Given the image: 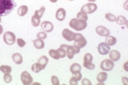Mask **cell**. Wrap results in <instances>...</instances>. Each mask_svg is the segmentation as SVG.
<instances>
[{
	"label": "cell",
	"instance_id": "6da1fadb",
	"mask_svg": "<svg viewBox=\"0 0 128 85\" xmlns=\"http://www.w3.org/2000/svg\"><path fill=\"white\" fill-rule=\"evenodd\" d=\"M16 6L14 0H0V17L8 15Z\"/></svg>",
	"mask_w": 128,
	"mask_h": 85
},
{
	"label": "cell",
	"instance_id": "7a4b0ae2",
	"mask_svg": "<svg viewBox=\"0 0 128 85\" xmlns=\"http://www.w3.org/2000/svg\"><path fill=\"white\" fill-rule=\"evenodd\" d=\"M70 26L76 31H80L84 30L87 26V21L78 18H72L70 22Z\"/></svg>",
	"mask_w": 128,
	"mask_h": 85
},
{
	"label": "cell",
	"instance_id": "3957f363",
	"mask_svg": "<svg viewBox=\"0 0 128 85\" xmlns=\"http://www.w3.org/2000/svg\"><path fill=\"white\" fill-rule=\"evenodd\" d=\"M74 45L79 47L80 49L84 47L87 45V41L86 38L82 36V34L80 33H76V36L74 38Z\"/></svg>",
	"mask_w": 128,
	"mask_h": 85
},
{
	"label": "cell",
	"instance_id": "277c9868",
	"mask_svg": "<svg viewBox=\"0 0 128 85\" xmlns=\"http://www.w3.org/2000/svg\"><path fill=\"white\" fill-rule=\"evenodd\" d=\"M3 40L8 45H12L16 42V37L14 33L11 31L6 32L3 35Z\"/></svg>",
	"mask_w": 128,
	"mask_h": 85
},
{
	"label": "cell",
	"instance_id": "5b68a950",
	"mask_svg": "<svg viewBox=\"0 0 128 85\" xmlns=\"http://www.w3.org/2000/svg\"><path fill=\"white\" fill-rule=\"evenodd\" d=\"M114 66V62L111 59H106L102 62L100 64V68L103 71H111Z\"/></svg>",
	"mask_w": 128,
	"mask_h": 85
},
{
	"label": "cell",
	"instance_id": "8992f818",
	"mask_svg": "<svg viewBox=\"0 0 128 85\" xmlns=\"http://www.w3.org/2000/svg\"><path fill=\"white\" fill-rule=\"evenodd\" d=\"M97 9V5L94 3H88V4L84 5L81 7V11L86 13L91 14Z\"/></svg>",
	"mask_w": 128,
	"mask_h": 85
},
{
	"label": "cell",
	"instance_id": "52a82bcc",
	"mask_svg": "<svg viewBox=\"0 0 128 85\" xmlns=\"http://www.w3.org/2000/svg\"><path fill=\"white\" fill-rule=\"evenodd\" d=\"M21 81L24 85H30L33 83V79L28 72L24 71L21 75Z\"/></svg>",
	"mask_w": 128,
	"mask_h": 85
},
{
	"label": "cell",
	"instance_id": "ba28073f",
	"mask_svg": "<svg viewBox=\"0 0 128 85\" xmlns=\"http://www.w3.org/2000/svg\"><path fill=\"white\" fill-rule=\"evenodd\" d=\"M62 35L63 37L68 41H72L74 40L75 36H76V33L71 31L68 28H65L63 30L62 33Z\"/></svg>",
	"mask_w": 128,
	"mask_h": 85
},
{
	"label": "cell",
	"instance_id": "9c48e42d",
	"mask_svg": "<svg viewBox=\"0 0 128 85\" xmlns=\"http://www.w3.org/2000/svg\"><path fill=\"white\" fill-rule=\"evenodd\" d=\"M97 48H98V52L101 55H106L110 50V46L105 43H100Z\"/></svg>",
	"mask_w": 128,
	"mask_h": 85
},
{
	"label": "cell",
	"instance_id": "30bf717a",
	"mask_svg": "<svg viewBox=\"0 0 128 85\" xmlns=\"http://www.w3.org/2000/svg\"><path fill=\"white\" fill-rule=\"evenodd\" d=\"M96 31L99 36L102 37H108L110 35V30L103 25H100L96 28Z\"/></svg>",
	"mask_w": 128,
	"mask_h": 85
},
{
	"label": "cell",
	"instance_id": "8fae6325",
	"mask_svg": "<svg viewBox=\"0 0 128 85\" xmlns=\"http://www.w3.org/2000/svg\"><path fill=\"white\" fill-rule=\"evenodd\" d=\"M41 28L46 33H50L54 30V25L52 22L45 21L41 24Z\"/></svg>",
	"mask_w": 128,
	"mask_h": 85
},
{
	"label": "cell",
	"instance_id": "7c38bea8",
	"mask_svg": "<svg viewBox=\"0 0 128 85\" xmlns=\"http://www.w3.org/2000/svg\"><path fill=\"white\" fill-rule=\"evenodd\" d=\"M66 11L65 9L62 8H60L56 11V18L58 21H62L64 20L66 17Z\"/></svg>",
	"mask_w": 128,
	"mask_h": 85
},
{
	"label": "cell",
	"instance_id": "4fadbf2b",
	"mask_svg": "<svg viewBox=\"0 0 128 85\" xmlns=\"http://www.w3.org/2000/svg\"><path fill=\"white\" fill-rule=\"evenodd\" d=\"M109 57L113 62H117L120 58V53L118 51L113 50L109 53Z\"/></svg>",
	"mask_w": 128,
	"mask_h": 85
},
{
	"label": "cell",
	"instance_id": "5bb4252c",
	"mask_svg": "<svg viewBox=\"0 0 128 85\" xmlns=\"http://www.w3.org/2000/svg\"><path fill=\"white\" fill-rule=\"evenodd\" d=\"M12 59L14 63L17 65H21L23 63V57H22V54L18 53H16L12 54Z\"/></svg>",
	"mask_w": 128,
	"mask_h": 85
},
{
	"label": "cell",
	"instance_id": "9a60e30c",
	"mask_svg": "<svg viewBox=\"0 0 128 85\" xmlns=\"http://www.w3.org/2000/svg\"><path fill=\"white\" fill-rule=\"evenodd\" d=\"M48 62H49V59L48 58V57H46V56H42L38 59V63L41 66L42 68L44 70L45 69L46 65H48Z\"/></svg>",
	"mask_w": 128,
	"mask_h": 85
},
{
	"label": "cell",
	"instance_id": "2e32d148",
	"mask_svg": "<svg viewBox=\"0 0 128 85\" xmlns=\"http://www.w3.org/2000/svg\"><path fill=\"white\" fill-rule=\"evenodd\" d=\"M33 44L35 48L37 49H42L44 47V43L43 40L40 38H37L33 41Z\"/></svg>",
	"mask_w": 128,
	"mask_h": 85
},
{
	"label": "cell",
	"instance_id": "e0dca14e",
	"mask_svg": "<svg viewBox=\"0 0 128 85\" xmlns=\"http://www.w3.org/2000/svg\"><path fill=\"white\" fill-rule=\"evenodd\" d=\"M66 56L69 59H72L74 54H76L73 46H68L66 49Z\"/></svg>",
	"mask_w": 128,
	"mask_h": 85
},
{
	"label": "cell",
	"instance_id": "ac0fdd59",
	"mask_svg": "<svg viewBox=\"0 0 128 85\" xmlns=\"http://www.w3.org/2000/svg\"><path fill=\"white\" fill-rule=\"evenodd\" d=\"M108 78V74L106 72H102L99 73L97 76V80L99 83H103L107 80Z\"/></svg>",
	"mask_w": 128,
	"mask_h": 85
},
{
	"label": "cell",
	"instance_id": "d6986e66",
	"mask_svg": "<svg viewBox=\"0 0 128 85\" xmlns=\"http://www.w3.org/2000/svg\"><path fill=\"white\" fill-rule=\"evenodd\" d=\"M81 70V65L78 63H73L70 67V71L72 74H75L76 73L80 72Z\"/></svg>",
	"mask_w": 128,
	"mask_h": 85
},
{
	"label": "cell",
	"instance_id": "ffe728a7",
	"mask_svg": "<svg viewBox=\"0 0 128 85\" xmlns=\"http://www.w3.org/2000/svg\"><path fill=\"white\" fill-rule=\"evenodd\" d=\"M116 43H117L116 38L113 36H108V37L106 38L105 43L109 46H114V44H116Z\"/></svg>",
	"mask_w": 128,
	"mask_h": 85
},
{
	"label": "cell",
	"instance_id": "44dd1931",
	"mask_svg": "<svg viewBox=\"0 0 128 85\" xmlns=\"http://www.w3.org/2000/svg\"><path fill=\"white\" fill-rule=\"evenodd\" d=\"M49 54L52 58L55 59V60H58L60 58V53L57 50L50 49L49 51Z\"/></svg>",
	"mask_w": 128,
	"mask_h": 85
},
{
	"label": "cell",
	"instance_id": "7402d4cb",
	"mask_svg": "<svg viewBox=\"0 0 128 85\" xmlns=\"http://www.w3.org/2000/svg\"><path fill=\"white\" fill-rule=\"evenodd\" d=\"M28 12V7L26 5H22L19 7V8L17 10V13L19 16L23 17Z\"/></svg>",
	"mask_w": 128,
	"mask_h": 85
},
{
	"label": "cell",
	"instance_id": "603a6c76",
	"mask_svg": "<svg viewBox=\"0 0 128 85\" xmlns=\"http://www.w3.org/2000/svg\"><path fill=\"white\" fill-rule=\"evenodd\" d=\"M116 23L119 25H124L126 24L128 22V20L126 19V17H124V16L122 15H119L118 16V18H116Z\"/></svg>",
	"mask_w": 128,
	"mask_h": 85
},
{
	"label": "cell",
	"instance_id": "cb8c5ba5",
	"mask_svg": "<svg viewBox=\"0 0 128 85\" xmlns=\"http://www.w3.org/2000/svg\"><path fill=\"white\" fill-rule=\"evenodd\" d=\"M0 71L4 73H10L12 71V69L10 66L2 65L0 66Z\"/></svg>",
	"mask_w": 128,
	"mask_h": 85
},
{
	"label": "cell",
	"instance_id": "d4e9b609",
	"mask_svg": "<svg viewBox=\"0 0 128 85\" xmlns=\"http://www.w3.org/2000/svg\"><path fill=\"white\" fill-rule=\"evenodd\" d=\"M31 22H32V24L33 25V27H38L40 23V18H38L35 16L34 15H33L32 17V20H31Z\"/></svg>",
	"mask_w": 128,
	"mask_h": 85
},
{
	"label": "cell",
	"instance_id": "484cf974",
	"mask_svg": "<svg viewBox=\"0 0 128 85\" xmlns=\"http://www.w3.org/2000/svg\"><path fill=\"white\" fill-rule=\"evenodd\" d=\"M44 11H45V7H44V6H42L39 10L35 11L34 15L38 18H41L44 15Z\"/></svg>",
	"mask_w": 128,
	"mask_h": 85
},
{
	"label": "cell",
	"instance_id": "4316f807",
	"mask_svg": "<svg viewBox=\"0 0 128 85\" xmlns=\"http://www.w3.org/2000/svg\"><path fill=\"white\" fill-rule=\"evenodd\" d=\"M42 70L43 69H42V68L41 66L38 63H36L33 64L32 66V70L33 72H34V73H38Z\"/></svg>",
	"mask_w": 128,
	"mask_h": 85
},
{
	"label": "cell",
	"instance_id": "83f0119b",
	"mask_svg": "<svg viewBox=\"0 0 128 85\" xmlns=\"http://www.w3.org/2000/svg\"><path fill=\"white\" fill-rule=\"evenodd\" d=\"M77 18L78 19H80V20H85V21H87L88 20V15L87 13H86V12H83V11H80L77 14Z\"/></svg>",
	"mask_w": 128,
	"mask_h": 85
},
{
	"label": "cell",
	"instance_id": "f1b7e54d",
	"mask_svg": "<svg viewBox=\"0 0 128 85\" xmlns=\"http://www.w3.org/2000/svg\"><path fill=\"white\" fill-rule=\"evenodd\" d=\"M83 66H84V67H86V69L89 70H93L96 67L95 65H94V63H92V62H84Z\"/></svg>",
	"mask_w": 128,
	"mask_h": 85
},
{
	"label": "cell",
	"instance_id": "f546056e",
	"mask_svg": "<svg viewBox=\"0 0 128 85\" xmlns=\"http://www.w3.org/2000/svg\"><path fill=\"white\" fill-rule=\"evenodd\" d=\"M105 18L110 22H114L116 20V17L113 14L108 13L105 15Z\"/></svg>",
	"mask_w": 128,
	"mask_h": 85
},
{
	"label": "cell",
	"instance_id": "4dcf8cb0",
	"mask_svg": "<svg viewBox=\"0 0 128 85\" xmlns=\"http://www.w3.org/2000/svg\"><path fill=\"white\" fill-rule=\"evenodd\" d=\"M93 57L90 53H86L84 56V62H92Z\"/></svg>",
	"mask_w": 128,
	"mask_h": 85
},
{
	"label": "cell",
	"instance_id": "1f68e13d",
	"mask_svg": "<svg viewBox=\"0 0 128 85\" xmlns=\"http://www.w3.org/2000/svg\"><path fill=\"white\" fill-rule=\"evenodd\" d=\"M4 81L6 83H10L12 81V76L10 73H4Z\"/></svg>",
	"mask_w": 128,
	"mask_h": 85
},
{
	"label": "cell",
	"instance_id": "d6a6232c",
	"mask_svg": "<svg viewBox=\"0 0 128 85\" xmlns=\"http://www.w3.org/2000/svg\"><path fill=\"white\" fill-rule=\"evenodd\" d=\"M37 37L38 38H40V39L44 40L47 38V34L46 33L45 31L39 32V33H38V34H37Z\"/></svg>",
	"mask_w": 128,
	"mask_h": 85
},
{
	"label": "cell",
	"instance_id": "836d02e7",
	"mask_svg": "<svg viewBox=\"0 0 128 85\" xmlns=\"http://www.w3.org/2000/svg\"><path fill=\"white\" fill-rule=\"evenodd\" d=\"M57 50L58 51L59 53H60V58H64V57H66V50L63 49V48H62V47H60V48H59Z\"/></svg>",
	"mask_w": 128,
	"mask_h": 85
},
{
	"label": "cell",
	"instance_id": "e575fe53",
	"mask_svg": "<svg viewBox=\"0 0 128 85\" xmlns=\"http://www.w3.org/2000/svg\"><path fill=\"white\" fill-rule=\"evenodd\" d=\"M51 82L54 85H60V81L59 79L56 76H52L51 77Z\"/></svg>",
	"mask_w": 128,
	"mask_h": 85
},
{
	"label": "cell",
	"instance_id": "d590c367",
	"mask_svg": "<svg viewBox=\"0 0 128 85\" xmlns=\"http://www.w3.org/2000/svg\"><path fill=\"white\" fill-rule=\"evenodd\" d=\"M17 44H18V46L20 47H23L26 45V41L22 39V38H17Z\"/></svg>",
	"mask_w": 128,
	"mask_h": 85
},
{
	"label": "cell",
	"instance_id": "8d00e7d4",
	"mask_svg": "<svg viewBox=\"0 0 128 85\" xmlns=\"http://www.w3.org/2000/svg\"><path fill=\"white\" fill-rule=\"evenodd\" d=\"M73 75V77L75 79H76L78 81H81V79H82V74H81L80 72H78V73H76L75 74H72Z\"/></svg>",
	"mask_w": 128,
	"mask_h": 85
},
{
	"label": "cell",
	"instance_id": "74e56055",
	"mask_svg": "<svg viewBox=\"0 0 128 85\" xmlns=\"http://www.w3.org/2000/svg\"><path fill=\"white\" fill-rule=\"evenodd\" d=\"M81 84L82 85H92V83L88 79L84 78L83 79L82 82H81Z\"/></svg>",
	"mask_w": 128,
	"mask_h": 85
},
{
	"label": "cell",
	"instance_id": "f35d334b",
	"mask_svg": "<svg viewBox=\"0 0 128 85\" xmlns=\"http://www.w3.org/2000/svg\"><path fill=\"white\" fill-rule=\"evenodd\" d=\"M78 81L75 79L74 77L72 76V78L70 79V85H78Z\"/></svg>",
	"mask_w": 128,
	"mask_h": 85
},
{
	"label": "cell",
	"instance_id": "ab89813d",
	"mask_svg": "<svg viewBox=\"0 0 128 85\" xmlns=\"http://www.w3.org/2000/svg\"><path fill=\"white\" fill-rule=\"evenodd\" d=\"M73 47H74V49L75 53H76V54L79 53L80 52V49H80L79 47H78V46H76V45H73Z\"/></svg>",
	"mask_w": 128,
	"mask_h": 85
},
{
	"label": "cell",
	"instance_id": "60d3db41",
	"mask_svg": "<svg viewBox=\"0 0 128 85\" xmlns=\"http://www.w3.org/2000/svg\"><path fill=\"white\" fill-rule=\"evenodd\" d=\"M3 30H4L3 29V27L1 25H0V35L2 33Z\"/></svg>",
	"mask_w": 128,
	"mask_h": 85
},
{
	"label": "cell",
	"instance_id": "b9f144b4",
	"mask_svg": "<svg viewBox=\"0 0 128 85\" xmlns=\"http://www.w3.org/2000/svg\"><path fill=\"white\" fill-rule=\"evenodd\" d=\"M49 1H50L51 2L55 3V2H57L58 0H49Z\"/></svg>",
	"mask_w": 128,
	"mask_h": 85
},
{
	"label": "cell",
	"instance_id": "7bdbcfd3",
	"mask_svg": "<svg viewBox=\"0 0 128 85\" xmlns=\"http://www.w3.org/2000/svg\"><path fill=\"white\" fill-rule=\"evenodd\" d=\"M88 1H89V2H94V1H96V0H88Z\"/></svg>",
	"mask_w": 128,
	"mask_h": 85
},
{
	"label": "cell",
	"instance_id": "ee69618b",
	"mask_svg": "<svg viewBox=\"0 0 128 85\" xmlns=\"http://www.w3.org/2000/svg\"><path fill=\"white\" fill-rule=\"evenodd\" d=\"M1 21V17H0V22Z\"/></svg>",
	"mask_w": 128,
	"mask_h": 85
},
{
	"label": "cell",
	"instance_id": "f6af8a7d",
	"mask_svg": "<svg viewBox=\"0 0 128 85\" xmlns=\"http://www.w3.org/2000/svg\"><path fill=\"white\" fill-rule=\"evenodd\" d=\"M69 1H73V0H69Z\"/></svg>",
	"mask_w": 128,
	"mask_h": 85
}]
</instances>
